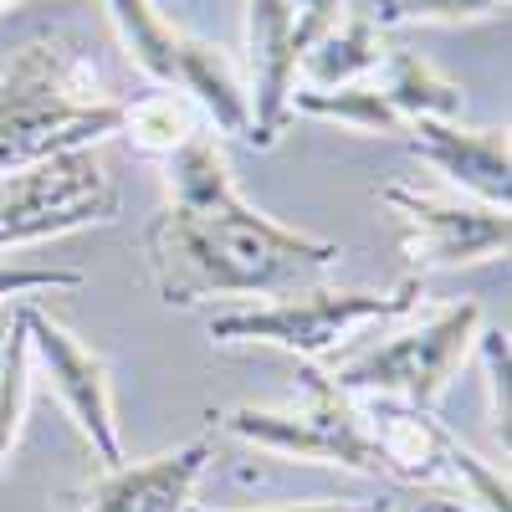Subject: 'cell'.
I'll list each match as a JSON object with an SVG mask.
<instances>
[{
  "instance_id": "obj_1",
  "label": "cell",
  "mask_w": 512,
  "mask_h": 512,
  "mask_svg": "<svg viewBox=\"0 0 512 512\" xmlns=\"http://www.w3.org/2000/svg\"><path fill=\"white\" fill-rule=\"evenodd\" d=\"M164 210L144 231L149 282L169 308L205 297H287L344 262V246L262 216L231 175L216 128L164 159Z\"/></svg>"
},
{
  "instance_id": "obj_2",
  "label": "cell",
  "mask_w": 512,
  "mask_h": 512,
  "mask_svg": "<svg viewBox=\"0 0 512 512\" xmlns=\"http://www.w3.org/2000/svg\"><path fill=\"white\" fill-rule=\"evenodd\" d=\"M118 118L123 103L88 52L57 36L26 41L0 72V180L67 149H98Z\"/></svg>"
},
{
  "instance_id": "obj_3",
  "label": "cell",
  "mask_w": 512,
  "mask_h": 512,
  "mask_svg": "<svg viewBox=\"0 0 512 512\" xmlns=\"http://www.w3.org/2000/svg\"><path fill=\"white\" fill-rule=\"evenodd\" d=\"M415 297H420V277H405L395 292H369V287L328 292V287H303V292L272 297V303H256V308L216 313V318H210V338H216V344L287 349L297 359L318 364V359L338 354L369 323L410 313Z\"/></svg>"
},
{
  "instance_id": "obj_4",
  "label": "cell",
  "mask_w": 512,
  "mask_h": 512,
  "mask_svg": "<svg viewBox=\"0 0 512 512\" xmlns=\"http://www.w3.org/2000/svg\"><path fill=\"white\" fill-rule=\"evenodd\" d=\"M303 395L308 400L297 410L236 405V410H221L210 420H221L226 436H236L256 451H277V456L318 461V466H344V472H359V477H390L359 395L338 390L318 364L303 369Z\"/></svg>"
},
{
  "instance_id": "obj_5",
  "label": "cell",
  "mask_w": 512,
  "mask_h": 512,
  "mask_svg": "<svg viewBox=\"0 0 512 512\" xmlns=\"http://www.w3.org/2000/svg\"><path fill=\"white\" fill-rule=\"evenodd\" d=\"M103 6L144 77H154L169 93H185L216 123L221 139H246V82L216 41L169 21L154 0H103Z\"/></svg>"
},
{
  "instance_id": "obj_6",
  "label": "cell",
  "mask_w": 512,
  "mask_h": 512,
  "mask_svg": "<svg viewBox=\"0 0 512 512\" xmlns=\"http://www.w3.org/2000/svg\"><path fill=\"white\" fill-rule=\"evenodd\" d=\"M482 333V308L477 303H451L441 313H431L420 328L395 333L384 344L344 359L328 379L338 390H349L359 400H400L415 410H436V400L446 395V384L456 379V369L466 364Z\"/></svg>"
},
{
  "instance_id": "obj_7",
  "label": "cell",
  "mask_w": 512,
  "mask_h": 512,
  "mask_svg": "<svg viewBox=\"0 0 512 512\" xmlns=\"http://www.w3.org/2000/svg\"><path fill=\"white\" fill-rule=\"evenodd\" d=\"M118 221V185L98 149H67L0 180V251Z\"/></svg>"
},
{
  "instance_id": "obj_8",
  "label": "cell",
  "mask_w": 512,
  "mask_h": 512,
  "mask_svg": "<svg viewBox=\"0 0 512 512\" xmlns=\"http://www.w3.org/2000/svg\"><path fill=\"white\" fill-rule=\"evenodd\" d=\"M379 200L395 210L400 251L420 272H451V267H477L507 256L512 241L507 210H492L482 200H441L410 185H384Z\"/></svg>"
},
{
  "instance_id": "obj_9",
  "label": "cell",
  "mask_w": 512,
  "mask_h": 512,
  "mask_svg": "<svg viewBox=\"0 0 512 512\" xmlns=\"http://www.w3.org/2000/svg\"><path fill=\"white\" fill-rule=\"evenodd\" d=\"M21 318L31 333V359L47 374L57 405L67 410V420L77 425V436L93 446V456L103 466L123 461V441H118V410H113V379L103 354H93L77 333H67L52 313H41L31 297H21Z\"/></svg>"
},
{
  "instance_id": "obj_10",
  "label": "cell",
  "mask_w": 512,
  "mask_h": 512,
  "mask_svg": "<svg viewBox=\"0 0 512 512\" xmlns=\"http://www.w3.org/2000/svg\"><path fill=\"white\" fill-rule=\"evenodd\" d=\"M308 41L292 0H246V144L272 149L292 123V93L303 77Z\"/></svg>"
},
{
  "instance_id": "obj_11",
  "label": "cell",
  "mask_w": 512,
  "mask_h": 512,
  "mask_svg": "<svg viewBox=\"0 0 512 512\" xmlns=\"http://www.w3.org/2000/svg\"><path fill=\"white\" fill-rule=\"evenodd\" d=\"M400 139L472 200H482L492 210L512 205L507 128H466L456 118H410Z\"/></svg>"
},
{
  "instance_id": "obj_12",
  "label": "cell",
  "mask_w": 512,
  "mask_h": 512,
  "mask_svg": "<svg viewBox=\"0 0 512 512\" xmlns=\"http://www.w3.org/2000/svg\"><path fill=\"white\" fill-rule=\"evenodd\" d=\"M216 446L190 441L149 461H118L82 487V512H190Z\"/></svg>"
},
{
  "instance_id": "obj_13",
  "label": "cell",
  "mask_w": 512,
  "mask_h": 512,
  "mask_svg": "<svg viewBox=\"0 0 512 512\" xmlns=\"http://www.w3.org/2000/svg\"><path fill=\"white\" fill-rule=\"evenodd\" d=\"M374 446L384 451V472L390 482L405 487H431L451 477V456H456V436L436 420V410H415L400 400H364Z\"/></svg>"
},
{
  "instance_id": "obj_14",
  "label": "cell",
  "mask_w": 512,
  "mask_h": 512,
  "mask_svg": "<svg viewBox=\"0 0 512 512\" xmlns=\"http://www.w3.org/2000/svg\"><path fill=\"white\" fill-rule=\"evenodd\" d=\"M323 118V123H344L354 134L369 139H400L405 118L395 113V103L384 98L379 77H359V82H338V88H297L292 93V118Z\"/></svg>"
},
{
  "instance_id": "obj_15",
  "label": "cell",
  "mask_w": 512,
  "mask_h": 512,
  "mask_svg": "<svg viewBox=\"0 0 512 512\" xmlns=\"http://www.w3.org/2000/svg\"><path fill=\"white\" fill-rule=\"evenodd\" d=\"M374 77H379L384 98L395 103V113L405 123L410 118H461V108H466L461 82H451L446 72H436L431 62L415 57V52H384Z\"/></svg>"
},
{
  "instance_id": "obj_16",
  "label": "cell",
  "mask_w": 512,
  "mask_h": 512,
  "mask_svg": "<svg viewBox=\"0 0 512 512\" xmlns=\"http://www.w3.org/2000/svg\"><path fill=\"white\" fill-rule=\"evenodd\" d=\"M384 62V36L369 16H349V21H333L303 57L308 72V88H338V82H359L374 77Z\"/></svg>"
},
{
  "instance_id": "obj_17",
  "label": "cell",
  "mask_w": 512,
  "mask_h": 512,
  "mask_svg": "<svg viewBox=\"0 0 512 512\" xmlns=\"http://www.w3.org/2000/svg\"><path fill=\"white\" fill-rule=\"evenodd\" d=\"M118 134H128L139 154L149 159H169L190 134H200V108L185 98V93H144L134 103H123V118H118Z\"/></svg>"
},
{
  "instance_id": "obj_18",
  "label": "cell",
  "mask_w": 512,
  "mask_h": 512,
  "mask_svg": "<svg viewBox=\"0 0 512 512\" xmlns=\"http://www.w3.org/2000/svg\"><path fill=\"white\" fill-rule=\"evenodd\" d=\"M26 400H31V333H26V318L16 308L11 338L0 344V472H6V461L21 441Z\"/></svg>"
},
{
  "instance_id": "obj_19",
  "label": "cell",
  "mask_w": 512,
  "mask_h": 512,
  "mask_svg": "<svg viewBox=\"0 0 512 512\" xmlns=\"http://www.w3.org/2000/svg\"><path fill=\"white\" fill-rule=\"evenodd\" d=\"M507 11V0H374L369 21L384 26H415V21H431V26H456V21H482Z\"/></svg>"
},
{
  "instance_id": "obj_20",
  "label": "cell",
  "mask_w": 512,
  "mask_h": 512,
  "mask_svg": "<svg viewBox=\"0 0 512 512\" xmlns=\"http://www.w3.org/2000/svg\"><path fill=\"white\" fill-rule=\"evenodd\" d=\"M482 354V374H487V405H492V425H497V441L507 451V333L502 328H482L477 344Z\"/></svg>"
},
{
  "instance_id": "obj_21",
  "label": "cell",
  "mask_w": 512,
  "mask_h": 512,
  "mask_svg": "<svg viewBox=\"0 0 512 512\" xmlns=\"http://www.w3.org/2000/svg\"><path fill=\"white\" fill-rule=\"evenodd\" d=\"M82 272L72 267H6L0 262V303H21V297H36V292H77Z\"/></svg>"
},
{
  "instance_id": "obj_22",
  "label": "cell",
  "mask_w": 512,
  "mask_h": 512,
  "mask_svg": "<svg viewBox=\"0 0 512 512\" xmlns=\"http://www.w3.org/2000/svg\"><path fill=\"white\" fill-rule=\"evenodd\" d=\"M210 512V507H190ZM267 512H390V502H318V507H267Z\"/></svg>"
},
{
  "instance_id": "obj_23",
  "label": "cell",
  "mask_w": 512,
  "mask_h": 512,
  "mask_svg": "<svg viewBox=\"0 0 512 512\" xmlns=\"http://www.w3.org/2000/svg\"><path fill=\"white\" fill-rule=\"evenodd\" d=\"M420 512H441V507H436V502H425V507H420Z\"/></svg>"
},
{
  "instance_id": "obj_24",
  "label": "cell",
  "mask_w": 512,
  "mask_h": 512,
  "mask_svg": "<svg viewBox=\"0 0 512 512\" xmlns=\"http://www.w3.org/2000/svg\"><path fill=\"white\" fill-rule=\"evenodd\" d=\"M6 6H11V0H0V11H6Z\"/></svg>"
}]
</instances>
